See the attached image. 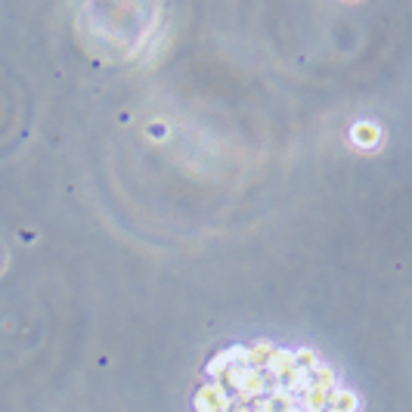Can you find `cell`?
Instances as JSON below:
<instances>
[{
    "label": "cell",
    "instance_id": "obj_1",
    "mask_svg": "<svg viewBox=\"0 0 412 412\" xmlns=\"http://www.w3.org/2000/svg\"><path fill=\"white\" fill-rule=\"evenodd\" d=\"M353 134H357V143H375V136H378L372 124H360Z\"/></svg>",
    "mask_w": 412,
    "mask_h": 412
}]
</instances>
